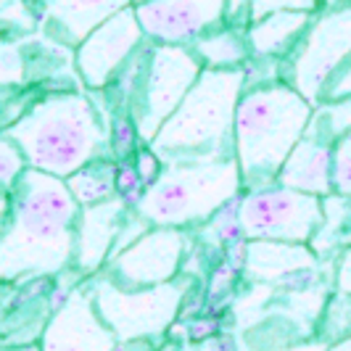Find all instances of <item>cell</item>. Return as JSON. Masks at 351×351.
<instances>
[{
    "label": "cell",
    "instance_id": "1",
    "mask_svg": "<svg viewBox=\"0 0 351 351\" xmlns=\"http://www.w3.org/2000/svg\"><path fill=\"white\" fill-rule=\"evenodd\" d=\"M80 211L64 180L27 167L11 188V214L0 235V282L53 280L69 272Z\"/></svg>",
    "mask_w": 351,
    "mask_h": 351
},
{
    "label": "cell",
    "instance_id": "2",
    "mask_svg": "<svg viewBox=\"0 0 351 351\" xmlns=\"http://www.w3.org/2000/svg\"><path fill=\"white\" fill-rule=\"evenodd\" d=\"M14 141L29 169L66 180L95 158L114 151L111 124L88 93L64 90L37 98L0 130Z\"/></svg>",
    "mask_w": 351,
    "mask_h": 351
},
{
    "label": "cell",
    "instance_id": "3",
    "mask_svg": "<svg viewBox=\"0 0 351 351\" xmlns=\"http://www.w3.org/2000/svg\"><path fill=\"white\" fill-rule=\"evenodd\" d=\"M246 90V69H204L177 111L148 143L161 164L235 156V111Z\"/></svg>",
    "mask_w": 351,
    "mask_h": 351
},
{
    "label": "cell",
    "instance_id": "4",
    "mask_svg": "<svg viewBox=\"0 0 351 351\" xmlns=\"http://www.w3.org/2000/svg\"><path fill=\"white\" fill-rule=\"evenodd\" d=\"M315 106L282 80L243 90L235 111V161L243 193L278 182V172L304 138Z\"/></svg>",
    "mask_w": 351,
    "mask_h": 351
},
{
    "label": "cell",
    "instance_id": "5",
    "mask_svg": "<svg viewBox=\"0 0 351 351\" xmlns=\"http://www.w3.org/2000/svg\"><path fill=\"white\" fill-rule=\"evenodd\" d=\"M238 195H243V180L235 156L164 164L156 180L143 185L132 211L148 228L188 230L209 222Z\"/></svg>",
    "mask_w": 351,
    "mask_h": 351
},
{
    "label": "cell",
    "instance_id": "6",
    "mask_svg": "<svg viewBox=\"0 0 351 351\" xmlns=\"http://www.w3.org/2000/svg\"><path fill=\"white\" fill-rule=\"evenodd\" d=\"M201 71L204 66L191 45H167L154 40H145L119 71L114 82L124 85L127 122L143 145L156 138L161 124L175 114Z\"/></svg>",
    "mask_w": 351,
    "mask_h": 351
},
{
    "label": "cell",
    "instance_id": "7",
    "mask_svg": "<svg viewBox=\"0 0 351 351\" xmlns=\"http://www.w3.org/2000/svg\"><path fill=\"white\" fill-rule=\"evenodd\" d=\"M88 285L95 312L108 325V330L117 335L119 343L161 341L175 325L182 301L188 296V280L182 278L154 288L124 291L104 272H98L95 278H90Z\"/></svg>",
    "mask_w": 351,
    "mask_h": 351
},
{
    "label": "cell",
    "instance_id": "8",
    "mask_svg": "<svg viewBox=\"0 0 351 351\" xmlns=\"http://www.w3.org/2000/svg\"><path fill=\"white\" fill-rule=\"evenodd\" d=\"M351 61V3L317 11L299 45L280 64V80L317 106L335 71Z\"/></svg>",
    "mask_w": 351,
    "mask_h": 351
},
{
    "label": "cell",
    "instance_id": "9",
    "mask_svg": "<svg viewBox=\"0 0 351 351\" xmlns=\"http://www.w3.org/2000/svg\"><path fill=\"white\" fill-rule=\"evenodd\" d=\"M322 225V198L282 185L243 193L238 201V228L248 241H280L309 246Z\"/></svg>",
    "mask_w": 351,
    "mask_h": 351
},
{
    "label": "cell",
    "instance_id": "10",
    "mask_svg": "<svg viewBox=\"0 0 351 351\" xmlns=\"http://www.w3.org/2000/svg\"><path fill=\"white\" fill-rule=\"evenodd\" d=\"M188 254V232L177 228H148L138 241L111 256L104 275L124 291L154 288L180 278Z\"/></svg>",
    "mask_w": 351,
    "mask_h": 351
},
{
    "label": "cell",
    "instance_id": "11",
    "mask_svg": "<svg viewBox=\"0 0 351 351\" xmlns=\"http://www.w3.org/2000/svg\"><path fill=\"white\" fill-rule=\"evenodd\" d=\"M148 37L143 32L135 5L124 8L101 27H95L77 48H74V69L88 90H108L130 58L141 51Z\"/></svg>",
    "mask_w": 351,
    "mask_h": 351
},
{
    "label": "cell",
    "instance_id": "12",
    "mask_svg": "<svg viewBox=\"0 0 351 351\" xmlns=\"http://www.w3.org/2000/svg\"><path fill=\"white\" fill-rule=\"evenodd\" d=\"M119 341L95 312L88 280L71 288L40 335V351H117Z\"/></svg>",
    "mask_w": 351,
    "mask_h": 351
},
{
    "label": "cell",
    "instance_id": "13",
    "mask_svg": "<svg viewBox=\"0 0 351 351\" xmlns=\"http://www.w3.org/2000/svg\"><path fill=\"white\" fill-rule=\"evenodd\" d=\"M228 0H148L135 5L143 32L154 43L191 45L193 40L225 24Z\"/></svg>",
    "mask_w": 351,
    "mask_h": 351
},
{
    "label": "cell",
    "instance_id": "14",
    "mask_svg": "<svg viewBox=\"0 0 351 351\" xmlns=\"http://www.w3.org/2000/svg\"><path fill=\"white\" fill-rule=\"evenodd\" d=\"M130 214H132V206H130L127 195L122 193L80 211L71 269L82 280H90L98 272H104L106 262L111 259L114 248L119 243V235H122Z\"/></svg>",
    "mask_w": 351,
    "mask_h": 351
},
{
    "label": "cell",
    "instance_id": "15",
    "mask_svg": "<svg viewBox=\"0 0 351 351\" xmlns=\"http://www.w3.org/2000/svg\"><path fill=\"white\" fill-rule=\"evenodd\" d=\"M35 8L40 32L64 48H77L106 19L132 5V0H27Z\"/></svg>",
    "mask_w": 351,
    "mask_h": 351
},
{
    "label": "cell",
    "instance_id": "16",
    "mask_svg": "<svg viewBox=\"0 0 351 351\" xmlns=\"http://www.w3.org/2000/svg\"><path fill=\"white\" fill-rule=\"evenodd\" d=\"M275 185L317 195V198H328L333 193V148L301 138L280 167Z\"/></svg>",
    "mask_w": 351,
    "mask_h": 351
},
{
    "label": "cell",
    "instance_id": "17",
    "mask_svg": "<svg viewBox=\"0 0 351 351\" xmlns=\"http://www.w3.org/2000/svg\"><path fill=\"white\" fill-rule=\"evenodd\" d=\"M319 256L309 246L280 241H248L246 272L254 280H291L315 272Z\"/></svg>",
    "mask_w": 351,
    "mask_h": 351
},
{
    "label": "cell",
    "instance_id": "18",
    "mask_svg": "<svg viewBox=\"0 0 351 351\" xmlns=\"http://www.w3.org/2000/svg\"><path fill=\"white\" fill-rule=\"evenodd\" d=\"M315 14L304 11H278L264 19L251 21L246 29L251 58L259 61H285L291 51L299 45L306 27L312 24Z\"/></svg>",
    "mask_w": 351,
    "mask_h": 351
},
{
    "label": "cell",
    "instance_id": "19",
    "mask_svg": "<svg viewBox=\"0 0 351 351\" xmlns=\"http://www.w3.org/2000/svg\"><path fill=\"white\" fill-rule=\"evenodd\" d=\"M191 51L201 61L204 69L230 71L246 69L251 64V48H248L246 29H235L230 24H219L209 32L191 43Z\"/></svg>",
    "mask_w": 351,
    "mask_h": 351
},
{
    "label": "cell",
    "instance_id": "20",
    "mask_svg": "<svg viewBox=\"0 0 351 351\" xmlns=\"http://www.w3.org/2000/svg\"><path fill=\"white\" fill-rule=\"evenodd\" d=\"M71 198L80 204V209L104 204L108 198L119 195V164L114 158H95L77 169L71 177L64 180Z\"/></svg>",
    "mask_w": 351,
    "mask_h": 351
},
{
    "label": "cell",
    "instance_id": "21",
    "mask_svg": "<svg viewBox=\"0 0 351 351\" xmlns=\"http://www.w3.org/2000/svg\"><path fill=\"white\" fill-rule=\"evenodd\" d=\"M351 135V98L346 101H325L312 108L304 138L333 148L338 141Z\"/></svg>",
    "mask_w": 351,
    "mask_h": 351
},
{
    "label": "cell",
    "instance_id": "22",
    "mask_svg": "<svg viewBox=\"0 0 351 351\" xmlns=\"http://www.w3.org/2000/svg\"><path fill=\"white\" fill-rule=\"evenodd\" d=\"M29 53L21 40H8L0 35V90L19 88L27 82Z\"/></svg>",
    "mask_w": 351,
    "mask_h": 351
},
{
    "label": "cell",
    "instance_id": "23",
    "mask_svg": "<svg viewBox=\"0 0 351 351\" xmlns=\"http://www.w3.org/2000/svg\"><path fill=\"white\" fill-rule=\"evenodd\" d=\"M24 169H27V161L21 156L19 145L0 132V185L11 191Z\"/></svg>",
    "mask_w": 351,
    "mask_h": 351
},
{
    "label": "cell",
    "instance_id": "24",
    "mask_svg": "<svg viewBox=\"0 0 351 351\" xmlns=\"http://www.w3.org/2000/svg\"><path fill=\"white\" fill-rule=\"evenodd\" d=\"M333 193L351 198V135L333 145Z\"/></svg>",
    "mask_w": 351,
    "mask_h": 351
},
{
    "label": "cell",
    "instance_id": "25",
    "mask_svg": "<svg viewBox=\"0 0 351 351\" xmlns=\"http://www.w3.org/2000/svg\"><path fill=\"white\" fill-rule=\"evenodd\" d=\"M278 11H304V14H317L319 0H251V21L264 19Z\"/></svg>",
    "mask_w": 351,
    "mask_h": 351
},
{
    "label": "cell",
    "instance_id": "26",
    "mask_svg": "<svg viewBox=\"0 0 351 351\" xmlns=\"http://www.w3.org/2000/svg\"><path fill=\"white\" fill-rule=\"evenodd\" d=\"M346 98H351V61H346L330 77V82L322 90V101L319 104H325V101H346Z\"/></svg>",
    "mask_w": 351,
    "mask_h": 351
},
{
    "label": "cell",
    "instance_id": "27",
    "mask_svg": "<svg viewBox=\"0 0 351 351\" xmlns=\"http://www.w3.org/2000/svg\"><path fill=\"white\" fill-rule=\"evenodd\" d=\"M333 282H335V293H341V296H351V246L338 251Z\"/></svg>",
    "mask_w": 351,
    "mask_h": 351
},
{
    "label": "cell",
    "instance_id": "28",
    "mask_svg": "<svg viewBox=\"0 0 351 351\" xmlns=\"http://www.w3.org/2000/svg\"><path fill=\"white\" fill-rule=\"evenodd\" d=\"M225 24L235 27V29H248V24H251V0H228Z\"/></svg>",
    "mask_w": 351,
    "mask_h": 351
},
{
    "label": "cell",
    "instance_id": "29",
    "mask_svg": "<svg viewBox=\"0 0 351 351\" xmlns=\"http://www.w3.org/2000/svg\"><path fill=\"white\" fill-rule=\"evenodd\" d=\"M8 214H11V191L0 185V235L8 225Z\"/></svg>",
    "mask_w": 351,
    "mask_h": 351
},
{
    "label": "cell",
    "instance_id": "30",
    "mask_svg": "<svg viewBox=\"0 0 351 351\" xmlns=\"http://www.w3.org/2000/svg\"><path fill=\"white\" fill-rule=\"evenodd\" d=\"M330 343H325L322 338H317V341H306V343H296V346H285V349H278V351H328Z\"/></svg>",
    "mask_w": 351,
    "mask_h": 351
},
{
    "label": "cell",
    "instance_id": "31",
    "mask_svg": "<svg viewBox=\"0 0 351 351\" xmlns=\"http://www.w3.org/2000/svg\"><path fill=\"white\" fill-rule=\"evenodd\" d=\"M158 343H151V341H132V343H119L117 351H156Z\"/></svg>",
    "mask_w": 351,
    "mask_h": 351
},
{
    "label": "cell",
    "instance_id": "32",
    "mask_svg": "<svg viewBox=\"0 0 351 351\" xmlns=\"http://www.w3.org/2000/svg\"><path fill=\"white\" fill-rule=\"evenodd\" d=\"M328 351H351V335H343V338L333 341V343L328 346Z\"/></svg>",
    "mask_w": 351,
    "mask_h": 351
},
{
    "label": "cell",
    "instance_id": "33",
    "mask_svg": "<svg viewBox=\"0 0 351 351\" xmlns=\"http://www.w3.org/2000/svg\"><path fill=\"white\" fill-rule=\"evenodd\" d=\"M351 0H319V11L322 8H341V5H349Z\"/></svg>",
    "mask_w": 351,
    "mask_h": 351
},
{
    "label": "cell",
    "instance_id": "34",
    "mask_svg": "<svg viewBox=\"0 0 351 351\" xmlns=\"http://www.w3.org/2000/svg\"><path fill=\"white\" fill-rule=\"evenodd\" d=\"M0 351H40V343H29V346H5Z\"/></svg>",
    "mask_w": 351,
    "mask_h": 351
},
{
    "label": "cell",
    "instance_id": "35",
    "mask_svg": "<svg viewBox=\"0 0 351 351\" xmlns=\"http://www.w3.org/2000/svg\"><path fill=\"white\" fill-rule=\"evenodd\" d=\"M182 351H209L206 346H185Z\"/></svg>",
    "mask_w": 351,
    "mask_h": 351
},
{
    "label": "cell",
    "instance_id": "36",
    "mask_svg": "<svg viewBox=\"0 0 351 351\" xmlns=\"http://www.w3.org/2000/svg\"><path fill=\"white\" fill-rule=\"evenodd\" d=\"M161 351H180V349H177V346H164Z\"/></svg>",
    "mask_w": 351,
    "mask_h": 351
},
{
    "label": "cell",
    "instance_id": "37",
    "mask_svg": "<svg viewBox=\"0 0 351 351\" xmlns=\"http://www.w3.org/2000/svg\"><path fill=\"white\" fill-rule=\"evenodd\" d=\"M143 3H148V0H132V5H143Z\"/></svg>",
    "mask_w": 351,
    "mask_h": 351
}]
</instances>
